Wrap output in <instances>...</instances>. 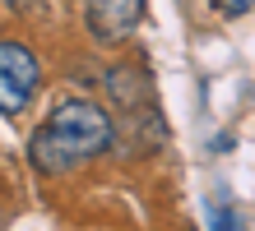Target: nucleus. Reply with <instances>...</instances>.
Instances as JSON below:
<instances>
[{
    "label": "nucleus",
    "instance_id": "nucleus-1",
    "mask_svg": "<svg viewBox=\"0 0 255 231\" xmlns=\"http://www.w3.org/2000/svg\"><path fill=\"white\" fill-rule=\"evenodd\" d=\"M112 144H116L112 116L102 111L98 102H88V97H65V102H56L47 111V120L33 130V139H28V162H33L42 176L56 180V176H70L74 166L112 153Z\"/></svg>",
    "mask_w": 255,
    "mask_h": 231
},
{
    "label": "nucleus",
    "instance_id": "nucleus-3",
    "mask_svg": "<svg viewBox=\"0 0 255 231\" xmlns=\"http://www.w3.org/2000/svg\"><path fill=\"white\" fill-rule=\"evenodd\" d=\"M144 19V0H84V28L98 46H121Z\"/></svg>",
    "mask_w": 255,
    "mask_h": 231
},
{
    "label": "nucleus",
    "instance_id": "nucleus-4",
    "mask_svg": "<svg viewBox=\"0 0 255 231\" xmlns=\"http://www.w3.org/2000/svg\"><path fill=\"white\" fill-rule=\"evenodd\" d=\"M214 5V14H223V19H242V14L255 9V0H209Z\"/></svg>",
    "mask_w": 255,
    "mask_h": 231
},
{
    "label": "nucleus",
    "instance_id": "nucleus-2",
    "mask_svg": "<svg viewBox=\"0 0 255 231\" xmlns=\"http://www.w3.org/2000/svg\"><path fill=\"white\" fill-rule=\"evenodd\" d=\"M42 83V60L33 46L0 37V116H19Z\"/></svg>",
    "mask_w": 255,
    "mask_h": 231
}]
</instances>
